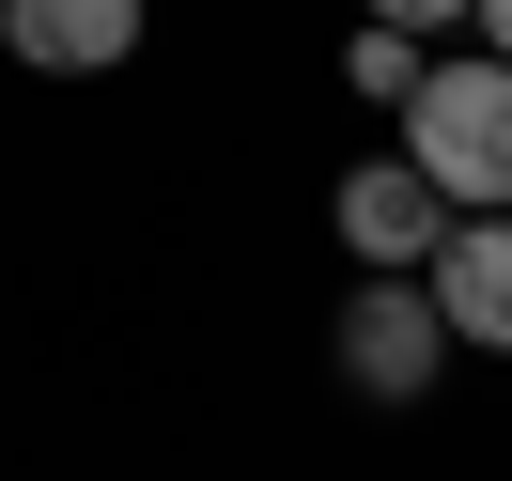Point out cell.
I'll return each mask as SVG.
<instances>
[{
  "label": "cell",
  "instance_id": "cell-1",
  "mask_svg": "<svg viewBox=\"0 0 512 481\" xmlns=\"http://www.w3.org/2000/svg\"><path fill=\"white\" fill-rule=\"evenodd\" d=\"M404 156L435 171L450 218H497V202H512V63H497V47H466V63H435L404 94Z\"/></svg>",
  "mask_w": 512,
  "mask_h": 481
},
{
  "label": "cell",
  "instance_id": "cell-2",
  "mask_svg": "<svg viewBox=\"0 0 512 481\" xmlns=\"http://www.w3.org/2000/svg\"><path fill=\"white\" fill-rule=\"evenodd\" d=\"M326 218H342L357 280H419V264L450 249V202H435V171H419V156H357L342 187H326Z\"/></svg>",
  "mask_w": 512,
  "mask_h": 481
},
{
  "label": "cell",
  "instance_id": "cell-3",
  "mask_svg": "<svg viewBox=\"0 0 512 481\" xmlns=\"http://www.w3.org/2000/svg\"><path fill=\"white\" fill-rule=\"evenodd\" d=\"M342 373L373 388V404H419V388L450 373V311H435V280H357V295H342Z\"/></svg>",
  "mask_w": 512,
  "mask_h": 481
},
{
  "label": "cell",
  "instance_id": "cell-4",
  "mask_svg": "<svg viewBox=\"0 0 512 481\" xmlns=\"http://www.w3.org/2000/svg\"><path fill=\"white\" fill-rule=\"evenodd\" d=\"M140 32H156V0H0V47L32 78H125Z\"/></svg>",
  "mask_w": 512,
  "mask_h": 481
},
{
  "label": "cell",
  "instance_id": "cell-5",
  "mask_svg": "<svg viewBox=\"0 0 512 481\" xmlns=\"http://www.w3.org/2000/svg\"><path fill=\"white\" fill-rule=\"evenodd\" d=\"M435 280V311H450V342H481V357H512V202L497 218H450V249L419 264Z\"/></svg>",
  "mask_w": 512,
  "mask_h": 481
},
{
  "label": "cell",
  "instance_id": "cell-6",
  "mask_svg": "<svg viewBox=\"0 0 512 481\" xmlns=\"http://www.w3.org/2000/svg\"><path fill=\"white\" fill-rule=\"evenodd\" d=\"M342 78H357V94H373V109H404L419 78H435V47H419V32H388V16H357V47H342Z\"/></svg>",
  "mask_w": 512,
  "mask_h": 481
},
{
  "label": "cell",
  "instance_id": "cell-7",
  "mask_svg": "<svg viewBox=\"0 0 512 481\" xmlns=\"http://www.w3.org/2000/svg\"><path fill=\"white\" fill-rule=\"evenodd\" d=\"M357 16H388V32H450V16H481V0H357Z\"/></svg>",
  "mask_w": 512,
  "mask_h": 481
},
{
  "label": "cell",
  "instance_id": "cell-8",
  "mask_svg": "<svg viewBox=\"0 0 512 481\" xmlns=\"http://www.w3.org/2000/svg\"><path fill=\"white\" fill-rule=\"evenodd\" d=\"M466 32H481V47H497V63H512V0H481V16H466Z\"/></svg>",
  "mask_w": 512,
  "mask_h": 481
}]
</instances>
